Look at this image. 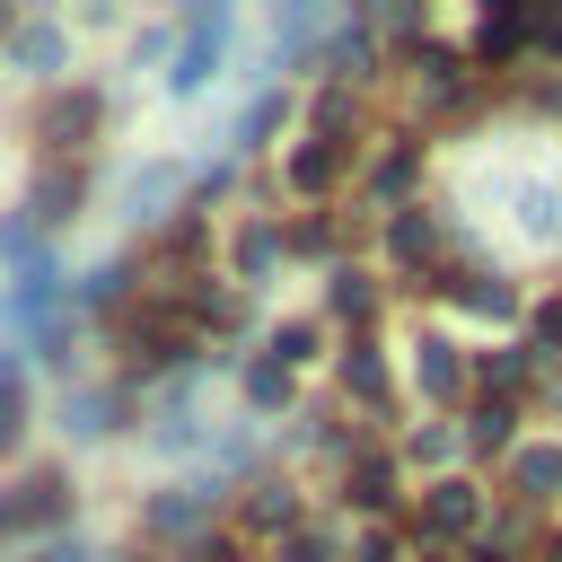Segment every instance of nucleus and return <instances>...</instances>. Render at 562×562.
<instances>
[{
    "mask_svg": "<svg viewBox=\"0 0 562 562\" xmlns=\"http://www.w3.org/2000/svg\"><path fill=\"white\" fill-rule=\"evenodd\" d=\"M220 35H228V18L211 9V26H193V44H184V61H176V88H184V97H193V88L220 70Z\"/></svg>",
    "mask_w": 562,
    "mask_h": 562,
    "instance_id": "f03ea898",
    "label": "nucleus"
},
{
    "mask_svg": "<svg viewBox=\"0 0 562 562\" xmlns=\"http://www.w3.org/2000/svg\"><path fill=\"white\" fill-rule=\"evenodd\" d=\"M88 123H97V97H61V105L44 114V132H53V140H79Z\"/></svg>",
    "mask_w": 562,
    "mask_h": 562,
    "instance_id": "9b49d317",
    "label": "nucleus"
},
{
    "mask_svg": "<svg viewBox=\"0 0 562 562\" xmlns=\"http://www.w3.org/2000/svg\"><path fill=\"white\" fill-rule=\"evenodd\" d=\"M553 483H562V448H527V457H518V492H527V501H544Z\"/></svg>",
    "mask_w": 562,
    "mask_h": 562,
    "instance_id": "6e6552de",
    "label": "nucleus"
},
{
    "mask_svg": "<svg viewBox=\"0 0 562 562\" xmlns=\"http://www.w3.org/2000/svg\"><path fill=\"white\" fill-rule=\"evenodd\" d=\"M18 413H26V386H18V369L0 360V439H18Z\"/></svg>",
    "mask_w": 562,
    "mask_h": 562,
    "instance_id": "f3484780",
    "label": "nucleus"
},
{
    "mask_svg": "<svg viewBox=\"0 0 562 562\" xmlns=\"http://www.w3.org/2000/svg\"><path fill=\"white\" fill-rule=\"evenodd\" d=\"M307 342H316V325H281V334H272V351H281V369H290V360H307Z\"/></svg>",
    "mask_w": 562,
    "mask_h": 562,
    "instance_id": "4be33fe9",
    "label": "nucleus"
},
{
    "mask_svg": "<svg viewBox=\"0 0 562 562\" xmlns=\"http://www.w3.org/2000/svg\"><path fill=\"white\" fill-rule=\"evenodd\" d=\"M281 114H290V105H281V97H255V114H246V140H263V132H272V123H281Z\"/></svg>",
    "mask_w": 562,
    "mask_h": 562,
    "instance_id": "393cba45",
    "label": "nucleus"
},
{
    "mask_svg": "<svg viewBox=\"0 0 562 562\" xmlns=\"http://www.w3.org/2000/svg\"><path fill=\"white\" fill-rule=\"evenodd\" d=\"M518 369H527V351H492V360H483V378H492V386H518Z\"/></svg>",
    "mask_w": 562,
    "mask_h": 562,
    "instance_id": "a878e982",
    "label": "nucleus"
},
{
    "mask_svg": "<svg viewBox=\"0 0 562 562\" xmlns=\"http://www.w3.org/2000/svg\"><path fill=\"white\" fill-rule=\"evenodd\" d=\"M518 35H527V18H518V9H492V18L474 26V53H492V61H501V53L518 44Z\"/></svg>",
    "mask_w": 562,
    "mask_h": 562,
    "instance_id": "1a4fd4ad",
    "label": "nucleus"
},
{
    "mask_svg": "<svg viewBox=\"0 0 562 562\" xmlns=\"http://www.w3.org/2000/svg\"><path fill=\"white\" fill-rule=\"evenodd\" d=\"M70 202H79V184L53 167V176H35V220H70Z\"/></svg>",
    "mask_w": 562,
    "mask_h": 562,
    "instance_id": "f8f14e48",
    "label": "nucleus"
},
{
    "mask_svg": "<svg viewBox=\"0 0 562 562\" xmlns=\"http://www.w3.org/2000/svg\"><path fill=\"white\" fill-rule=\"evenodd\" d=\"M176 184H184V167H140V176L123 184V202H132V220H149V211H158V202H167Z\"/></svg>",
    "mask_w": 562,
    "mask_h": 562,
    "instance_id": "423d86ee",
    "label": "nucleus"
},
{
    "mask_svg": "<svg viewBox=\"0 0 562 562\" xmlns=\"http://www.w3.org/2000/svg\"><path fill=\"white\" fill-rule=\"evenodd\" d=\"M263 263H272V228H246V237H237V272H246V281H255V272H263Z\"/></svg>",
    "mask_w": 562,
    "mask_h": 562,
    "instance_id": "a211bd4d",
    "label": "nucleus"
},
{
    "mask_svg": "<svg viewBox=\"0 0 562 562\" xmlns=\"http://www.w3.org/2000/svg\"><path fill=\"white\" fill-rule=\"evenodd\" d=\"M290 518H299L290 483H255V527H290Z\"/></svg>",
    "mask_w": 562,
    "mask_h": 562,
    "instance_id": "2eb2a0df",
    "label": "nucleus"
},
{
    "mask_svg": "<svg viewBox=\"0 0 562 562\" xmlns=\"http://www.w3.org/2000/svg\"><path fill=\"white\" fill-rule=\"evenodd\" d=\"M351 562H395V536H386V527H360V544H351Z\"/></svg>",
    "mask_w": 562,
    "mask_h": 562,
    "instance_id": "b1692460",
    "label": "nucleus"
},
{
    "mask_svg": "<svg viewBox=\"0 0 562 562\" xmlns=\"http://www.w3.org/2000/svg\"><path fill=\"white\" fill-rule=\"evenodd\" d=\"M281 562H334V544H325V536H290V553H281Z\"/></svg>",
    "mask_w": 562,
    "mask_h": 562,
    "instance_id": "bb28decb",
    "label": "nucleus"
},
{
    "mask_svg": "<svg viewBox=\"0 0 562 562\" xmlns=\"http://www.w3.org/2000/svg\"><path fill=\"white\" fill-rule=\"evenodd\" d=\"M26 70H61V26L53 18H35V26H18V44H9Z\"/></svg>",
    "mask_w": 562,
    "mask_h": 562,
    "instance_id": "39448f33",
    "label": "nucleus"
},
{
    "mask_svg": "<svg viewBox=\"0 0 562 562\" xmlns=\"http://www.w3.org/2000/svg\"><path fill=\"white\" fill-rule=\"evenodd\" d=\"M413 378H422V395H457V351L448 342H422L413 351Z\"/></svg>",
    "mask_w": 562,
    "mask_h": 562,
    "instance_id": "0eeeda50",
    "label": "nucleus"
},
{
    "mask_svg": "<svg viewBox=\"0 0 562 562\" xmlns=\"http://www.w3.org/2000/svg\"><path fill=\"white\" fill-rule=\"evenodd\" d=\"M334 176H342V149H334V140H307V149L290 158V184H299V193H325Z\"/></svg>",
    "mask_w": 562,
    "mask_h": 562,
    "instance_id": "20e7f679",
    "label": "nucleus"
},
{
    "mask_svg": "<svg viewBox=\"0 0 562 562\" xmlns=\"http://www.w3.org/2000/svg\"><path fill=\"white\" fill-rule=\"evenodd\" d=\"M342 386H351L360 404H378V395H386V369H378V351H351V360H342Z\"/></svg>",
    "mask_w": 562,
    "mask_h": 562,
    "instance_id": "ddd939ff",
    "label": "nucleus"
},
{
    "mask_svg": "<svg viewBox=\"0 0 562 562\" xmlns=\"http://www.w3.org/2000/svg\"><path fill=\"white\" fill-rule=\"evenodd\" d=\"M202 509H211V483H176V492H158V501H149V527H158V536H184Z\"/></svg>",
    "mask_w": 562,
    "mask_h": 562,
    "instance_id": "7ed1b4c3",
    "label": "nucleus"
},
{
    "mask_svg": "<svg viewBox=\"0 0 562 562\" xmlns=\"http://www.w3.org/2000/svg\"><path fill=\"white\" fill-rule=\"evenodd\" d=\"M334 307H342V316H369V281H360V272H334Z\"/></svg>",
    "mask_w": 562,
    "mask_h": 562,
    "instance_id": "aec40b11",
    "label": "nucleus"
},
{
    "mask_svg": "<svg viewBox=\"0 0 562 562\" xmlns=\"http://www.w3.org/2000/svg\"><path fill=\"white\" fill-rule=\"evenodd\" d=\"M474 448H509V404H483L474 413Z\"/></svg>",
    "mask_w": 562,
    "mask_h": 562,
    "instance_id": "6ab92c4d",
    "label": "nucleus"
},
{
    "mask_svg": "<svg viewBox=\"0 0 562 562\" xmlns=\"http://www.w3.org/2000/svg\"><path fill=\"white\" fill-rule=\"evenodd\" d=\"M430 527H474V492L465 483H439L430 492Z\"/></svg>",
    "mask_w": 562,
    "mask_h": 562,
    "instance_id": "4468645a",
    "label": "nucleus"
},
{
    "mask_svg": "<svg viewBox=\"0 0 562 562\" xmlns=\"http://www.w3.org/2000/svg\"><path fill=\"white\" fill-rule=\"evenodd\" d=\"M246 395H255V404H281V395H290V369H255Z\"/></svg>",
    "mask_w": 562,
    "mask_h": 562,
    "instance_id": "5701e85b",
    "label": "nucleus"
},
{
    "mask_svg": "<svg viewBox=\"0 0 562 562\" xmlns=\"http://www.w3.org/2000/svg\"><path fill=\"white\" fill-rule=\"evenodd\" d=\"M61 430H79V439H105V430H114V404H105V395H79V404H61Z\"/></svg>",
    "mask_w": 562,
    "mask_h": 562,
    "instance_id": "9d476101",
    "label": "nucleus"
},
{
    "mask_svg": "<svg viewBox=\"0 0 562 562\" xmlns=\"http://www.w3.org/2000/svg\"><path fill=\"white\" fill-rule=\"evenodd\" d=\"M536 26H544V44H562V9H553V18H536Z\"/></svg>",
    "mask_w": 562,
    "mask_h": 562,
    "instance_id": "c85d7f7f",
    "label": "nucleus"
},
{
    "mask_svg": "<svg viewBox=\"0 0 562 562\" xmlns=\"http://www.w3.org/2000/svg\"><path fill=\"white\" fill-rule=\"evenodd\" d=\"M395 255H404V263L430 255V220H395Z\"/></svg>",
    "mask_w": 562,
    "mask_h": 562,
    "instance_id": "412c9836",
    "label": "nucleus"
},
{
    "mask_svg": "<svg viewBox=\"0 0 562 562\" xmlns=\"http://www.w3.org/2000/svg\"><path fill=\"white\" fill-rule=\"evenodd\" d=\"M9 509H18V527H44V518L70 509V483H61V474H26V483L9 492Z\"/></svg>",
    "mask_w": 562,
    "mask_h": 562,
    "instance_id": "f257e3e1",
    "label": "nucleus"
},
{
    "mask_svg": "<svg viewBox=\"0 0 562 562\" xmlns=\"http://www.w3.org/2000/svg\"><path fill=\"white\" fill-rule=\"evenodd\" d=\"M184 562H228V544H193V553H184Z\"/></svg>",
    "mask_w": 562,
    "mask_h": 562,
    "instance_id": "cd10ccee",
    "label": "nucleus"
},
{
    "mask_svg": "<svg viewBox=\"0 0 562 562\" xmlns=\"http://www.w3.org/2000/svg\"><path fill=\"white\" fill-rule=\"evenodd\" d=\"M465 307H483V316H509V307H518V290H509V281H465Z\"/></svg>",
    "mask_w": 562,
    "mask_h": 562,
    "instance_id": "dca6fc26",
    "label": "nucleus"
}]
</instances>
